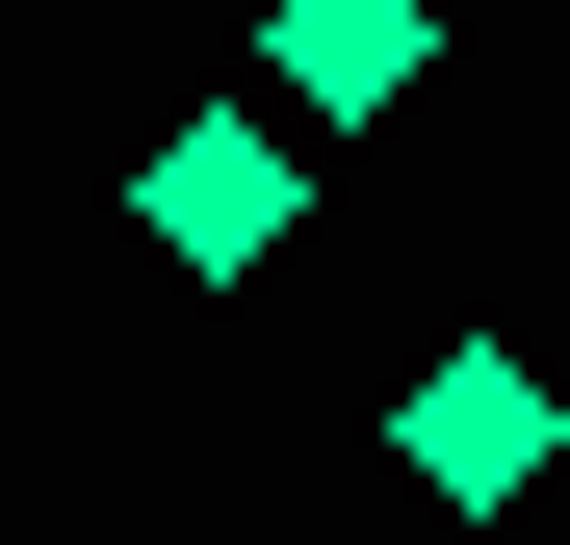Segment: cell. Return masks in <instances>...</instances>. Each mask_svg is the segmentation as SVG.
Here are the masks:
<instances>
[{
    "label": "cell",
    "instance_id": "1",
    "mask_svg": "<svg viewBox=\"0 0 570 545\" xmlns=\"http://www.w3.org/2000/svg\"><path fill=\"white\" fill-rule=\"evenodd\" d=\"M130 234L181 260V286H259V260L312 234V156H285V105H181V130L130 156Z\"/></svg>",
    "mask_w": 570,
    "mask_h": 545
},
{
    "label": "cell",
    "instance_id": "2",
    "mask_svg": "<svg viewBox=\"0 0 570 545\" xmlns=\"http://www.w3.org/2000/svg\"><path fill=\"white\" fill-rule=\"evenodd\" d=\"M390 468H415L441 519H519V494L570 468V390H544V363H519V338H441V363H415V390H390Z\"/></svg>",
    "mask_w": 570,
    "mask_h": 545
},
{
    "label": "cell",
    "instance_id": "3",
    "mask_svg": "<svg viewBox=\"0 0 570 545\" xmlns=\"http://www.w3.org/2000/svg\"><path fill=\"white\" fill-rule=\"evenodd\" d=\"M441 78V0H259V105H312V130H390Z\"/></svg>",
    "mask_w": 570,
    "mask_h": 545
}]
</instances>
